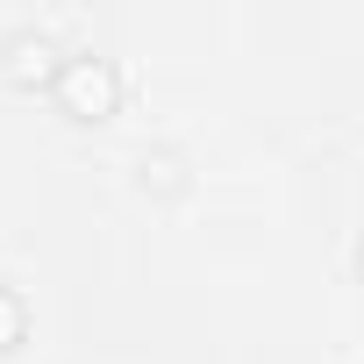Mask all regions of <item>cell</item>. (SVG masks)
<instances>
[{"label":"cell","mask_w":364,"mask_h":364,"mask_svg":"<svg viewBox=\"0 0 364 364\" xmlns=\"http://www.w3.org/2000/svg\"><path fill=\"white\" fill-rule=\"evenodd\" d=\"M50 93H58V107H65L72 122H107V114L122 107V72H114V58H93V50H72Z\"/></svg>","instance_id":"cell-1"},{"label":"cell","mask_w":364,"mask_h":364,"mask_svg":"<svg viewBox=\"0 0 364 364\" xmlns=\"http://www.w3.org/2000/svg\"><path fill=\"white\" fill-rule=\"evenodd\" d=\"M65 50L50 43V29H8L0 36V79L8 86H58Z\"/></svg>","instance_id":"cell-2"},{"label":"cell","mask_w":364,"mask_h":364,"mask_svg":"<svg viewBox=\"0 0 364 364\" xmlns=\"http://www.w3.org/2000/svg\"><path fill=\"white\" fill-rule=\"evenodd\" d=\"M136 186L150 200H178V193H186V157H178V150H143L136 157Z\"/></svg>","instance_id":"cell-3"},{"label":"cell","mask_w":364,"mask_h":364,"mask_svg":"<svg viewBox=\"0 0 364 364\" xmlns=\"http://www.w3.org/2000/svg\"><path fill=\"white\" fill-rule=\"evenodd\" d=\"M22 336H29V300L15 286H0V357L22 350Z\"/></svg>","instance_id":"cell-4"},{"label":"cell","mask_w":364,"mask_h":364,"mask_svg":"<svg viewBox=\"0 0 364 364\" xmlns=\"http://www.w3.org/2000/svg\"><path fill=\"white\" fill-rule=\"evenodd\" d=\"M357 272H364V243H357Z\"/></svg>","instance_id":"cell-5"}]
</instances>
